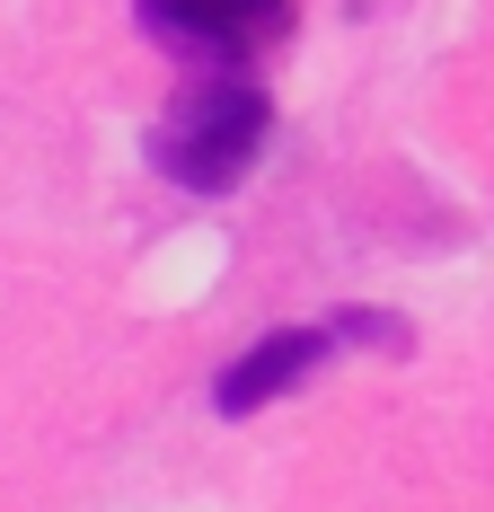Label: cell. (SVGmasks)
I'll list each match as a JSON object with an SVG mask.
<instances>
[{
  "label": "cell",
  "instance_id": "6da1fadb",
  "mask_svg": "<svg viewBox=\"0 0 494 512\" xmlns=\"http://www.w3.org/2000/svg\"><path fill=\"white\" fill-rule=\"evenodd\" d=\"M265 133H274V98L256 80H203L150 124V168L177 195H230L265 159Z\"/></svg>",
  "mask_w": 494,
  "mask_h": 512
},
{
  "label": "cell",
  "instance_id": "7a4b0ae2",
  "mask_svg": "<svg viewBox=\"0 0 494 512\" xmlns=\"http://www.w3.org/2000/svg\"><path fill=\"white\" fill-rule=\"evenodd\" d=\"M133 18L186 62H256L292 36L300 0H133Z\"/></svg>",
  "mask_w": 494,
  "mask_h": 512
},
{
  "label": "cell",
  "instance_id": "3957f363",
  "mask_svg": "<svg viewBox=\"0 0 494 512\" xmlns=\"http://www.w3.org/2000/svg\"><path fill=\"white\" fill-rule=\"evenodd\" d=\"M336 354V336H327V318L318 327H274V336H256L221 380H212V407L221 415H256V407H274V398H292L300 380L318 371V362Z\"/></svg>",
  "mask_w": 494,
  "mask_h": 512
}]
</instances>
